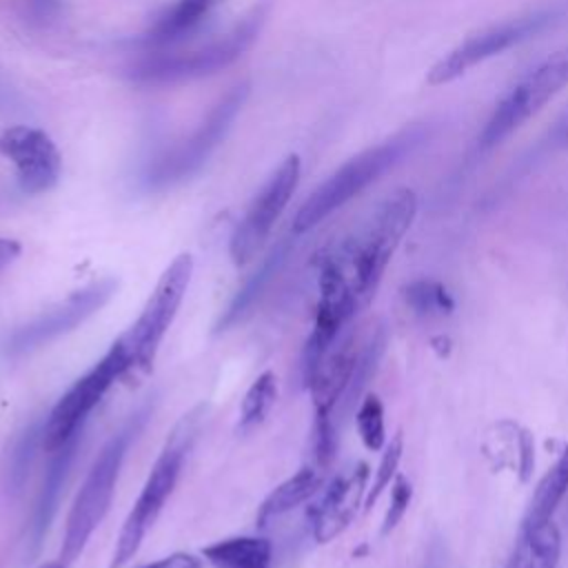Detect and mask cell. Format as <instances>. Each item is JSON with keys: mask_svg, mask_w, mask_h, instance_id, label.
I'll use <instances>...</instances> for the list:
<instances>
[{"mask_svg": "<svg viewBox=\"0 0 568 568\" xmlns=\"http://www.w3.org/2000/svg\"><path fill=\"white\" fill-rule=\"evenodd\" d=\"M417 215V195L413 189H395L371 215L366 226L333 246L339 260L357 308H366L384 277V271Z\"/></svg>", "mask_w": 568, "mask_h": 568, "instance_id": "6da1fadb", "label": "cell"}, {"mask_svg": "<svg viewBox=\"0 0 568 568\" xmlns=\"http://www.w3.org/2000/svg\"><path fill=\"white\" fill-rule=\"evenodd\" d=\"M428 138L426 126H410L402 133L384 140L348 162H344L331 178H326L300 206L293 220V231L304 233L335 213L339 206L359 195L366 186L379 180L388 169H393L402 158L415 151Z\"/></svg>", "mask_w": 568, "mask_h": 568, "instance_id": "7a4b0ae2", "label": "cell"}, {"mask_svg": "<svg viewBox=\"0 0 568 568\" xmlns=\"http://www.w3.org/2000/svg\"><path fill=\"white\" fill-rule=\"evenodd\" d=\"M144 410L135 413L98 453L91 470L87 473L73 504L71 510L67 515V526H64V539H62V548H60V561H64L67 566L73 564L87 541L91 539V535L95 532V528L102 524L113 493H115V484L120 477V468L122 462L126 457L129 444L135 437V433L140 430V424L144 419Z\"/></svg>", "mask_w": 568, "mask_h": 568, "instance_id": "3957f363", "label": "cell"}, {"mask_svg": "<svg viewBox=\"0 0 568 568\" xmlns=\"http://www.w3.org/2000/svg\"><path fill=\"white\" fill-rule=\"evenodd\" d=\"M264 7L253 9L242 22H237L229 33L211 40L191 51H166L158 49L140 58L131 67V78L142 84H171L180 80L202 78L215 73L231 62H235L255 40L262 22Z\"/></svg>", "mask_w": 568, "mask_h": 568, "instance_id": "277c9868", "label": "cell"}, {"mask_svg": "<svg viewBox=\"0 0 568 568\" xmlns=\"http://www.w3.org/2000/svg\"><path fill=\"white\" fill-rule=\"evenodd\" d=\"M191 433H193L191 424H182L173 433L171 442H166V446L162 448L133 508L129 510V515L122 524L109 568H124L140 550L146 532L153 528L158 515L162 513L166 499L171 497V493L178 484V477H180L186 450H189Z\"/></svg>", "mask_w": 568, "mask_h": 568, "instance_id": "5b68a950", "label": "cell"}, {"mask_svg": "<svg viewBox=\"0 0 568 568\" xmlns=\"http://www.w3.org/2000/svg\"><path fill=\"white\" fill-rule=\"evenodd\" d=\"M246 98H248V82H240L233 89H229L211 106V111L200 122V126L191 133V138H186L182 144L173 146L171 151H166L162 158H158L149 166L144 175L146 186L166 189L197 173L206 162V158L213 153V149L222 142V138L231 129Z\"/></svg>", "mask_w": 568, "mask_h": 568, "instance_id": "8992f818", "label": "cell"}, {"mask_svg": "<svg viewBox=\"0 0 568 568\" xmlns=\"http://www.w3.org/2000/svg\"><path fill=\"white\" fill-rule=\"evenodd\" d=\"M126 371H131V357L120 337L111 344L104 357L80 379H75L73 386L51 408L42 426V446L51 453L78 435L89 413Z\"/></svg>", "mask_w": 568, "mask_h": 568, "instance_id": "52a82bcc", "label": "cell"}, {"mask_svg": "<svg viewBox=\"0 0 568 568\" xmlns=\"http://www.w3.org/2000/svg\"><path fill=\"white\" fill-rule=\"evenodd\" d=\"M193 275V257L189 253H180L160 275L153 293L149 295L140 317L131 326V331L122 337L129 357L131 371H149L158 348L171 328L178 308L186 295L189 282Z\"/></svg>", "mask_w": 568, "mask_h": 568, "instance_id": "ba28073f", "label": "cell"}, {"mask_svg": "<svg viewBox=\"0 0 568 568\" xmlns=\"http://www.w3.org/2000/svg\"><path fill=\"white\" fill-rule=\"evenodd\" d=\"M300 158L293 153L288 155L275 173L266 180V184L260 189V193L248 204L244 217L237 222L231 242L229 253L235 266L248 264L266 244L277 217L286 209L291 195L295 193V186L300 182Z\"/></svg>", "mask_w": 568, "mask_h": 568, "instance_id": "9c48e42d", "label": "cell"}, {"mask_svg": "<svg viewBox=\"0 0 568 568\" xmlns=\"http://www.w3.org/2000/svg\"><path fill=\"white\" fill-rule=\"evenodd\" d=\"M115 280H98L75 293H71L64 302L51 306L42 315L33 317L31 322L18 326L7 339L9 355H27L33 353L49 342L75 331L84 324L93 313H98L115 293Z\"/></svg>", "mask_w": 568, "mask_h": 568, "instance_id": "30bf717a", "label": "cell"}, {"mask_svg": "<svg viewBox=\"0 0 568 568\" xmlns=\"http://www.w3.org/2000/svg\"><path fill=\"white\" fill-rule=\"evenodd\" d=\"M550 20H552V13L539 11V13H528V16L506 20L501 24H495L479 33L468 36L459 47H455L450 53L439 58L428 69L426 82L433 87H439V84L457 80L470 67L537 36L539 31H544L550 24Z\"/></svg>", "mask_w": 568, "mask_h": 568, "instance_id": "8fae6325", "label": "cell"}, {"mask_svg": "<svg viewBox=\"0 0 568 568\" xmlns=\"http://www.w3.org/2000/svg\"><path fill=\"white\" fill-rule=\"evenodd\" d=\"M0 155L16 166L24 193H44L60 180L62 155L55 142L36 126L16 124L0 131Z\"/></svg>", "mask_w": 568, "mask_h": 568, "instance_id": "7c38bea8", "label": "cell"}, {"mask_svg": "<svg viewBox=\"0 0 568 568\" xmlns=\"http://www.w3.org/2000/svg\"><path fill=\"white\" fill-rule=\"evenodd\" d=\"M368 466L357 464L348 473L335 477L322 493L320 501L311 510L313 537L320 544L335 539L355 517L362 499L366 497Z\"/></svg>", "mask_w": 568, "mask_h": 568, "instance_id": "4fadbf2b", "label": "cell"}, {"mask_svg": "<svg viewBox=\"0 0 568 568\" xmlns=\"http://www.w3.org/2000/svg\"><path fill=\"white\" fill-rule=\"evenodd\" d=\"M568 84V55L555 53L544 64H539L532 73H528L510 93V102L526 122L530 115H535L550 98H555L564 87Z\"/></svg>", "mask_w": 568, "mask_h": 568, "instance_id": "5bb4252c", "label": "cell"}, {"mask_svg": "<svg viewBox=\"0 0 568 568\" xmlns=\"http://www.w3.org/2000/svg\"><path fill=\"white\" fill-rule=\"evenodd\" d=\"M78 442H80V433L73 435L67 444H62L60 448L51 450V459L49 466L44 470V479H42V488L38 493L36 506H33V517H31V544L33 548L40 546V541L44 539L49 524L58 510V501H60V493L69 473V466L75 457L78 450Z\"/></svg>", "mask_w": 568, "mask_h": 568, "instance_id": "9a60e30c", "label": "cell"}, {"mask_svg": "<svg viewBox=\"0 0 568 568\" xmlns=\"http://www.w3.org/2000/svg\"><path fill=\"white\" fill-rule=\"evenodd\" d=\"M291 242L282 240L277 242V246L271 248V253L262 260V264L251 273V277L242 284V288L233 295V300L229 302L226 311L220 315V322L215 326V331H229L231 326H235L237 322L244 320V315L253 308V304L262 297V293L268 288L271 280L277 275V271L282 268L286 255H288Z\"/></svg>", "mask_w": 568, "mask_h": 568, "instance_id": "2e32d148", "label": "cell"}, {"mask_svg": "<svg viewBox=\"0 0 568 568\" xmlns=\"http://www.w3.org/2000/svg\"><path fill=\"white\" fill-rule=\"evenodd\" d=\"M568 495V444L555 459V464L546 470V475L539 479L528 510L524 515L521 524V535H528L548 521H552V515L561 506L564 497Z\"/></svg>", "mask_w": 568, "mask_h": 568, "instance_id": "e0dca14e", "label": "cell"}, {"mask_svg": "<svg viewBox=\"0 0 568 568\" xmlns=\"http://www.w3.org/2000/svg\"><path fill=\"white\" fill-rule=\"evenodd\" d=\"M222 2L224 0H175V4L144 36V44L164 49L173 42H180L186 33L195 31L204 18Z\"/></svg>", "mask_w": 568, "mask_h": 568, "instance_id": "ac0fdd59", "label": "cell"}, {"mask_svg": "<svg viewBox=\"0 0 568 568\" xmlns=\"http://www.w3.org/2000/svg\"><path fill=\"white\" fill-rule=\"evenodd\" d=\"M202 557L215 568H268L273 546L264 537H229L206 546Z\"/></svg>", "mask_w": 568, "mask_h": 568, "instance_id": "d6986e66", "label": "cell"}, {"mask_svg": "<svg viewBox=\"0 0 568 568\" xmlns=\"http://www.w3.org/2000/svg\"><path fill=\"white\" fill-rule=\"evenodd\" d=\"M320 486H322V479H320L317 470H313L308 466L300 468L295 475H291L275 490L268 493V497L262 501V506L257 510V524L264 526L271 519L297 508L300 504L311 499L320 490Z\"/></svg>", "mask_w": 568, "mask_h": 568, "instance_id": "ffe728a7", "label": "cell"}, {"mask_svg": "<svg viewBox=\"0 0 568 568\" xmlns=\"http://www.w3.org/2000/svg\"><path fill=\"white\" fill-rule=\"evenodd\" d=\"M42 426L40 422H31L18 437L11 442L7 462H4V486L9 493L18 495L27 481L33 455L38 444H42Z\"/></svg>", "mask_w": 568, "mask_h": 568, "instance_id": "44dd1931", "label": "cell"}, {"mask_svg": "<svg viewBox=\"0 0 568 568\" xmlns=\"http://www.w3.org/2000/svg\"><path fill=\"white\" fill-rule=\"evenodd\" d=\"M526 555L521 568H557L561 557V532L559 528L548 521L546 526L521 535Z\"/></svg>", "mask_w": 568, "mask_h": 568, "instance_id": "7402d4cb", "label": "cell"}, {"mask_svg": "<svg viewBox=\"0 0 568 568\" xmlns=\"http://www.w3.org/2000/svg\"><path fill=\"white\" fill-rule=\"evenodd\" d=\"M277 397V379L271 371H264L262 375H257V379L248 386L244 399H242V408H240V426L242 430H248L257 424L264 422V417L268 415V410L273 408Z\"/></svg>", "mask_w": 568, "mask_h": 568, "instance_id": "603a6c76", "label": "cell"}, {"mask_svg": "<svg viewBox=\"0 0 568 568\" xmlns=\"http://www.w3.org/2000/svg\"><path fill=\"white\" fill-rule=\"evenodd\" d=\"M404 300L417 315H448L455 308L453 297L437 280H415L404 288Z\"/></svg>", "mask_w": 568, "mask_h": 568, "instance_id": "cb8c5ba5", "label": "cell"}, {"mask_svg": "<svg viewBox=\"0 0 568 568\" xmlns=\"http://www.w3.org/2000/svg\"><path fill=\"white\" fill-rule=\"evenodd\" d=\"M357 433L368 450H382L386 446L384 406L377 395H364L355 413Z\"/></svg>", "mask_w": 568, "mask_h": 568, "instance_id": "d4e9b609", "label": "cell"}, {"mask_svg": "<svg viewBox=\"0 0 568 568\" xmlns=\"http://www.w3.org/2000/svg\"><path fill=\"white\" fill-rule=\"evenodd\" d=\"M402 453H404V437H402V433H395L393 439L384 446V453H382V459H379V464H377L373 484H371V488L366 490V497H364V508H366V510L373 508V504L379 499V495H382V493L393 484V479L397 477V466H399Z\"/></svg>", "mask_w": 568, "mask_h": 568, "instance_id": "484cf974", "label": "cell"}, {"mask_svg": "<svg viewBox=\"0 0 568 568\" xmlns=\"http://www.w3.org/2000/svg\"><path fill=\"white\" fill-rule=\"evenodd\" d=\"M410 499H413V486L404 475L397 473V477L390 484V504L382 521V535H388L390 530L397 528V524L404 519L410 506Z\"/></svg>", "mask_w": 568, "mask_h": 568, "instance_id": "4316f807", "label": "cell"}, {"mask_svg": "<svg viewBox=\"0 0 568 568\" xmlns=\"http://www.w3.org/2000/svg\"><path fill=\"white\" fill-rule=\"evenodd\" d=\"M140 568H202V559H197L191 552H173V555H166L158 561L144 564Z\"/></svg>", "mask_w": 568, "mask_h": 568, "instance_id": "83f0119b", "label": "cell"}, {"mask_svg": "<svg viewBox=\"0 0 568 568\" xmlns=\"http://www.w3.org/2000/svg\"><path fill=\"white\" fill-rule=\"evenodd\" d=\"M60 9L58 0H22V13L31 20L53 18Z\"/></svg>", "mask_w": 568, "mask_h": 568, "instance_id": "f1b7e54d", "label": "cell"}, {"mask_svg": "<svg viewBox=\"0 0 568 568\" xmlns=\"http://www.w3.org/2000/svg\"><path fill=\"white\" fill-rule=\"evenodd\" d=\"M20 251H22L20 242H16L11 237H0V271L4 266H9L20 255Z\"/></svg>", "mask_w": 568, "mask_h": 568, "instance_id": "f546056e", "label": "cell"}, {"mask_svg": "<svg viewBox=\"0 0 568 568\" xmlns=\"http://www.w3.org/2000/svg\"><path fill=\"white\" fill-rule=\"evenodd\" d=\"M38 568H67V564L58 559V561H47V564H40Z\"/></svg>", "mask_w": 568, "mask_h": 568, "instance_id": "4dcf8cb0", "label": "cell"}, {"mask_svg": "<svg viewBox=\"0 0 568 568\" xmlns=\"http://www.w3.org/2000/svg\"><path fill=\"white\" fill-rule=\"evenodd\" d=\"M561 142H564V144H568V126H566V131H564V138H561Z\"/></svg>", "mask_w": 568, "mask_h": 568, "instance_id": "1f68e13d", "label": "cell"}, {"mask_svg": "<svg viewBox=\"0 0 568 568\" xmlns=\"http://www.w3.org/2000/svg\"><path fill=\"white\" fill-rule=\"evenodd\" d=\"M561 53H566V55H568V49H566V51H561Z\"/></svg>", "mask_w": 568, "mask_h": 568, "instance_id": "d6a6232c", "label": "cell"}]
</instances>
